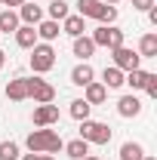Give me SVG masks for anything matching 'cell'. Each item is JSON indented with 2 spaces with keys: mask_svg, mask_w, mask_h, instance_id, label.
Here are the masks:
<instances>
[{
  "mask_svg": "<svg viewBox=\"0 0 157 160\" xmlns=\"http://www.w3.org/2000/svg\"><path fill=\"white\" fill-rule=\"evenodd\" d=\"M0 160H19V145L16 142H0Z\"/></svg>",
  "mask_w": 157,
  "mask_h": 160,
  "instance_id": "484cf974",
  "label": "cell"
},
{
  "mask_svg": "<svg viewBox=\"0 0 157 160\" xmlns=\"http://www.w3.org/2000/svg\"><path fill=\"white\" fill-rule=\"evenodd\" d=\"M145 157V148L139 142H123L120 145V160H142Z\"/></svg>",
  "mask_w": 157,
  "mask_h": 160,
  "instance_id": "7402d4cb",
  "label": "cell"
},
{
  "mask_svg": "<svg viewBox=\"0 0 157 160\" xmlns=\"http://www.w3.org/2000/svg\"><path fill=\"white\" fill-rule=\"evenodd\" d=\"M83 31H86V19H83V16H65V19H62V34L80 37Z\"/></svg>",
  "mask_w": 157,
  "mask_h": 160,
  "instance_id": "4fadbf2b",
  "label": "cell"
},
{
  "mask_svg": "<svg viewBox=\"0 0 157 160\" xmlns=\"http://www.w3.org/2000/svg\"><path fill=\"white\" fill-rule=\"evenodd\" d=\"M40 160H56V157H53V154H40Z\"/></svg>",
  "mask_w": 157,
  "mask_h": 160,
  "instance_id": "d6a6232c",
  "label": "cell"
},
{
  "mask_svg": "<svg viewBox=\"0 0 157 160\" xmlns=\"http://www.w3.org/2000/svg\"><path fill=\"white\" fill-rule=\"evenodd\" d=\"M62 148H65V154H68V157H71V160H83V157H86V154H89V145H86V142H83V139L65 142Z\"/></svg>",
  "mask_w": 157,
  "mask_h": 160,
  "instance_id": "ac0fdd59",
  "label": "cell"
},
{
  "mask_svg": "<svg viewBox=\"0 0 157 160\" xmlns=\"http://www.w3.org/2000/svg\"><path fill=\"white\" fill-rule=\"evenodd\" d=\"M111 62H114V68H120V71L126 74V71H136L139 65H142V56L123 43V46H117V49H111Z\"/></svg>",
  "mask_w": 157,
  "mask_h": 160,
  "instance_id": "8992f818",
  "label": "cell"
},
{
  "mask_svg": "<svg viewBox=\"0 0 157 160\" xmlns=\"http://www.w3.org/2000/svg\"><path fill=\"white\" fill-rule=\"evenodd\" d=\"M19 12H13V9H3L0 12V34H16V28H19Z\"/></svg>",
  "mask_w": 157,
  "mask_h": 160,
  "instance_id": "ffe728a7",
  "label": "cell"
},
{
  "mask_svg": "<svg viewBox=\"0 0 157 160\" xmlns=\"http://www.w3.org/2000/svg\"><path fill=\"white\" fill-rule=\"evenodd\" d=\"M19 160H40V154H25V157H19Z\"/></svg>",
  "mask_w": 157,
  "mask_h": 160,
  "instance_id": "4dcf8cb0",
  "label": "cell"
},
{
  "mask_svg": "<svg viewBox=\"0 0 157 160\" xmlns=\"http://www.w3.org/2000/svg\"><path fill=\"white\" fill-rule=\"evenodd\" d=\"M65 16H71L68 3H65V0H53V3H49V19H53V22H62Z\"/></svg>",
  "mask_w": 157,
  "mask_h": 160,
  "instance_id": "cb8c5ba5",
  "label": "cell"
},
{
  "mask_svg": "<svg viewBox=\"0 0 157 160\" xmlns=\"http://www.w3.org/2000/svg\"><path fill=\"white\" fill-rule=\"evenodd\" d=\"M89 108H93V105H86L83 99H74L71 102V117L74 120H89Z\"/></svg>",
  "mask_w": 157,
  "mask_h": 160,
  "instance_id": "d4e9b609",
  "label": "cell"
},
{
  "mask_svg": "<svg viewBox=\"0 0 157 160\" xmlns=\"http://www.w3.org/2000/svg\"><path fill=\"white\" fill-rule=\"evenodd\" d=\"M96 49H99V46H96V43H93L89 37H86V34H80V37H74V56H77L80 62H89Z\"/></svg>",
  "mask_w": 157,
  "mask_h": 160,
  "instance_id": "5bb4252c",
  "label": "cell"
},
{
  "mask_svg": "<svg viewBox=\"0 0 157 160\" xmlns=\"http://www.w3.org/2000/svg\"><path fill=\"white\" fill-rule=\"evenodd\" d=\"M102 9H105L102 0H77V16H83V19H96L99 22Z\"/></svg>",
  "mask_w": 157,
  "mask_h": 160,
  "instance_id": "9a60e30c",
  "label": "cell"
},
{
  "mask_svg": "<svg viewBox=\"0 0 157 160\" xmlns=\"http://www.w3.org/2000/svg\"><path fill=\"white\" fill-rule=\"evenodd\" d=\"M105 99H108V89H105V83L93 80V83H86V86H83V102H86V105H102Z\"/></svg>",
  "mask_w": 157,
  "mask_h": 160,
  "instance_id": "9c48e42d",
  "label": "cell"
},
{
  "mask_svg": "<svg viewBox=\"0 0 157 160\" xmlns=\"http://www.w3.org/2000/svg\"><path fill=\"white\" fill-rule=\"evenodd\" d=\"M139 56L142 59H157V34H145L139 40Z\"/></svg>",
  "mask_w": 157,
  "mask_h": 160,
  "instance_id": "44dd1931",
  "label": "cell"
},
{
  "mask_svg": "<svg viewBox=\"0 0 157 160\" xmlns=\"http://www.w3.org/2000/svg\"><path fill=\"white\" fill-rule=\"evenodd\" d=\"M102 83H105V89H120V86H123V71L114 68V65L105 68V71H102Z\"/></svg>",
  "mask_w": 157,
  "mask_h": 160,
  "instance_id": "d6986e66",
  "label": "cell"
},
{
  "mask_svg": "<svg viewBox=\"0 0 157 160\" xmlns=\"http://www.w3.org/2000/svg\"><path fill=\"white\" fill-rule=\"evenodd\" d=\"M86 145H108L111 142V126L99 123V120H80V136Z\"/></svg>",
  "mask_w": 157,
  "mask_h": 160,
  "instance_id": "7a4b0ae2",
  "label": "cell"
},
{
  "mask_svg": "<svg viewBox=\"0 0 157 160\" xmlns=\"http://www.w3.org/2000/svg\"><path fill=\"white\" fill-rule=\"evenodd\" d=\"M31 120H34V126H53V123H59V105H53V102L49 105H37Z\"/></svg>",
  "mask_w": 157,
  "mask_h": 160,
  "instance_id": "52a82bcc",
  "label": "cell"
},
{
  "mask_svg": "<svg viewBox=\"0 0 157 160\" xmlns=\"http://www.w3.org/2000/svg\"><path fill=\"white\" fill-rule=\"evenodd\" d=\"M3 92H6V99H9V102H25V99H28V77L9 80Z\"/></svg>",
  "mask_w": 157,
  "mask_h": 160,
  "instance_id": "30bf717a",
  "label": "cell"
},
{
  "mask_svg": "<svg viewBox=\"0 0 157 160\" xmlns=\"http://www.w3.org/2000/svg\"><path fill=\"white\" fill-rule=\"evenodd\" d=\"M148 74H151V71H142V68H136V71H126V74H123V83H126V86H133V89H145V80H148Z\"/></svg>",
  "mask_w": 157,
  "mask_h": 160,
  "instance_id": "603a6c76",
  "label": "cell"
},
{
  "mask_svg": "<svg viewBox=\"0 0 157 160\" xmlns=\"http://www.w3.org/2000/svg\"><path fill=\"white\" fill-rule=\"evenodd\" d=\"M25 145H28L31 154H56V151H62L65 142H62V136L56 132V129H49V126H37V129L28 132Z\"/></svg>",
  "mask_w": 157,
  "mask_h": 160,
  "instance_id": "6da1fadb",
  "label": "cell"
},
{
  "mask_svg": "<svg viewBox=\"0 0 157 160\" xmlns=\"http://www.w3.org/2000/svg\"><path fill=\"white\" fill-rule=\"evenodd\" d=\"M117 114L120 117H139V114H142V102H139L136 92H133V96H123V99L117 102Z\"/></svg>",
  "mask_w": 157,
  "mask_h": 160,
  "instance_id": "7c38bea8",
  "label": "cell"
},
{
  "mask_svg": "<svg viewBox=\"0 0 157 160\" xmlns=\"http://www.w3.org/2000/svg\"><path fill=\"white\" fill-rule=\"evenodd\" d=\"M56 65V49L53 43H34L31 46V71L34 74H46Z\"/></svg>",
  "mask_w": 157,
  "mask_h": 160,
  "instance_id": "3957f363",
  "label": "cell"
},
{
  "mask_svg": "<svg viewBox=\"0 0 157 160\" xmlns=\"http://www.w3.org/2000/svg\"><path fill=\"white\" fill-rule=\"evenodd\" d=\"M145 92H148L151 99H157V74H148V80H145Z\"/></svg>",
  "mask_w": 157,
  "mask_h": 160,
  "instance_id": "83f0119b",
  "label": "cell"
},
{
  "mask_svg": "<svg viewBox=\"0 0 157 160\" xmlns=\"http://www.w3.org/2000/svg\"><path fill=\"white\" fill-rule=\"evenodd\" d=\"M25 0H0V6H22Z\"/></svg>",
  "mask_w": 157,
  "mask_h": 160,
  "instance_id": "f546056e",
  "label": "cell"
},
{
  "mask_svg": "<svg viewBox=\"0 0 157 160\" xmlns=\"http://www.w3.org/2000/svg\"><path fill=\"white\" fill-rule=\"evenodd\" d=\"M34 31H37V40H43V43H53V40L62 34V28H59V22H53V19H43L34 25Z\"/></svg>",
  "mask_w": 157,
  "mask_h": 160,
  "instance_id": "8fae6325",
  "label": "cell"
},
{
  "mask_svg": "<svg viewBox=\"0 0 157 160\" xmlns=\"http://www.w3.org/2000/svg\"><path fill=\"white\" fill-rule=\"evenodd\" d=\"M3 65H6V52L0 49V68H3Z\"/></svg>",
  "mask_w": 157,
  "mask_h": 160,
  "instance_id": "1f68e13d",
  "label": "cell"
},
{
  "mask_svg": "<svg viewBox=\"0 0 157 160\" xmlns=\"http://www.w3.org/2000/svg\"><path fill=\"white\" fill-rule=\"evenodd\" d=\"M83 160H102V157H89V154H86V157H83Z\"/></svg>",
  "mask_w": 157,
  "mask_h": 160,
  "instance_id": "d590c367",
  "label": "cell"
},
{
  "mask_svg": "<svg viewBox=\"0 0 157 160\" xmlns=\"http://www.w3.org/2000/svg\"><path fill=\"white\" fill-rule=\"evenodd\" d=\"M99 22H102V25H114V22H117V6H108V3H105V9H102Z\"/></svg>",
  "mask_w": 157,
  "mask_h": 160,
  "instance_id": "4316f807",
  "label": "cell"
},
{
  "mask_svg": "<svg viewBox=\"0 0 157 160\" xmlns=\"http://www.w3.org/2000/svg\"><path fill=\"white\" fill-rule=\"evenodd\" d=\"M102 3H108V6H114V3H120V0H102Z\"/></svg>",
  "mask_w": 157,
  "mask_h": 160,
  "instance_id": "836d02e7",
  "label": "cell"
},
{
  "mask_svg": "<svg viewBox=\"0 0 157 160\" xmlns=\"http://www.w3.org/2000/svg\"><path fill=\"white\" fill-rule=\"evenodd\" d=\"M154 6V0H133V9H139V12H148Z\"/></svg>",
  "mask_w": 157,
  "mask_h": 160,
  "instance_id": "f1b7e54d",
  "label": "cell"
},
{
  "mask_svg": "<svg viewBox=\"0 0 157 160\" xmlns=\"http://www.w3.org/2000/svg\"><path fill=\"white\" fill-rule=\"evenodd\" d=\"M19 22L22 25H37V22H43V6H37L34 0H25L19 6Z\"/></svg>",
  "mask_w": 157,
  "mask_h": 160,
  "instance_id": "ba28073f",
  "label": "cell"
},
{
  "mask_svg": "<svg viewBox=\"0 0 157 160\" xmlns=\"http://www.w3.org/2000/svg\"><path fill=\"white\" fill-rule=\"evenodd\" d=\"M93 43L96 46H108V49H117L123 46V31H120L117 25H99L96 31H93Z\"/></svg>",
  "mask_w": 157,
  "mask_h": 160,
  "instance_id": "277c9868",
  "label": "cell"
},
{
  "mask_svg": "<svg viewBox=\"0 0 157 160\" xmlns=\"http://www.w3.org/2000/svg\"><path fill=\"white\" fill-rule=\"evenodd\" d=\"M142 160H157V157H151V154H145V157H142Z\"/></svg>",
  "mask_w": 157,
  "mask_h": 160,
  "instance_id": "e575fe53",
  "label": "cell"
},
{
  "mask_svg": "<svg viewBox=\"0 0 157 160\" xmlns=\"http://www.w3.org/2000/svg\"><path fill=\"white\" fill-rule=\"evenodd\" d=\"M93 77H96V71H93V65H89V62H80L77 68L71 71V83H77V86L93 83Z\"/></svg>",
  "mask_w": 157,
  "mask_h": 160,
  "instance_id": "e0dca14e",
  "label": "cell"
},
{
  "mask_svg": "<svg viewBox=\"0 0 157 160\" xmlns=\"http://www.w3.org/2000/svg\"><path fill=\"white\" fill-rule=\"evenodd\" d=\"M28 99H34V105H49L56 99V86L40 77H28Z\"/></svg>",
  "mask_w": 157,
  "mask_h": 160,
  "instance_id": "5b68a950",
  "label": "cell"
},
{
  "mask_svg": "<svg viewBox=\"0 0 157 160\" xmlns=\"http://www.w3.org/2000/svg\"><path fill=\"white\" fill-rule=\"evenodd\" d=\"M16 43H19L22 49H31V46L37 43V31H34V25H19V28H16Z\"/></svg>",
  "mask_w": 157,
  "mask_h": 160,
  "instance_id": "2e32d148",
  "label": "cell"
}]
</instances>
